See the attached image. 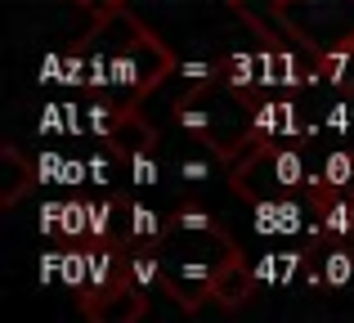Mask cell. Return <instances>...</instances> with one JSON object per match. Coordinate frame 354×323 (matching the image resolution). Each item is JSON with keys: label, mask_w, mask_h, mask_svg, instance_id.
<instances>
[{"label": "cell", "mask_w": 354, "mask_h": 323, "mask_svg": "<svg viewBox=\"0 0 354 323\" xmlns=\"http://www.w3.org/2000/svg\"><path fill=\"white\" fill-rule=\"evenodd\" d=\"M108 175H113V162L90 158V180H95V184H108Z\"/></svg>", "instance_id": "obj_17"}, {"label": "cell", "mask_w": 354, "mask_h": 323, "mask_svg": "<svg viewBox=\"0 0 354 323\" xmlns=\"http://www.w3.org/2000/svg\"><path fill=\"white\" fill-rule=\"evenodd\" d=\"M319 283H328V288H346V283H354V256L350 252H328L323 256V270H319Z\"/></svg>", "instance_id": "obj_14"}, {"label": "cell", "mask_w": 354, "mask_h": 323, "mask_svg": "<svg viewBox=\"0 0 354 323\" xmlns=\"http://www.w3.org/2000/svg\"><path fill=\"white\" fill-rule=\"evenodd\" d=\"M81 59H86V86L121 108H135L175 72V54L126 9L90 27Z\"/></svg>", "instance_id": "obj_1"}, {"label": "cell", "mask_w": 354, "mask_h": 323, "mask_svg": "<svg viewBox=\"0 0 354 323\" xmlns=\"http://www.w3.org/2000/svg\"><path fill=\"white\" fill-rule=\"evenodd\" d=\"M256 265H247L242 256H229L225 265H220V274H216V306H225V310H238L242 301L256 292Z\"/></svg>", "instance_id": "obj_8"}, {"label": "cell", "mask_w": 354, "mask_h": 323, "mask_svg": "<svg viewBox=\"0 0 354 323\" xmlns=\"http://www.w3.org/2000/svg\"><path fill=\"white\" fill-rule=\"evenodd\" d=\"M148 288H139L135 274H130V265H121V274L108 288L99 292H86L81 297V310H86L90 319H108V323H130V319H144L148 315V301H144Z\"/></svg>", "instance_id": "obj_6"}, {"label": "cell", "mask_w": 354, "mask_h": 323, "mask_svg": "<svg viewBox=\"0 0 354 323\" xmlns=\"http://www.w3.org/2000/svg\"><path fill=\"white\" fill-rule=\"evenodd\" d=\"M157 256H162V288L171 292V301L180 310H198L216 301V274L229 256H238V247L207 211H180L166 220Z\"/></svg>", "instance_id": "obj_2"}, {"label": "cell", "mask_w": 354, "mask_h": 323, "mask_svg": "<svg viewBox=\"0 0 354 323\" xmlns=\"http://www.w3.org/2000/svg\"><path fill=\"white\" fill-rule=\"evenodd\" d=\"M0 171H5L0 175V207H14V202L27 193V184L36 180V166L27 162L14 144H5V149H0Z\"/></svg>", "instance_id": "obj_9"}, {"label": "cell", "mask_w": 354, "mask_h": 323, "mask_svg": "<svg viewBox=\"0 0 354 323\" xmlns=\"http://www.w3.org/2000/svg\"><path fill=\"white\" fill-rule=\"evenodd\" d=\"M323 175H310L301 162V153L292 144H256L247 149V158L234 166L229 184L242 202H269V198H292V193H310Z\"/></svg>", "instance_id": "obj_5"}, {"label": "cell", "mask_w": 354, "mask_h": 323, "mask_svg": "<svg viewBox=\"0 0 354 323\" xmlns=\"http://www.w3.org/2000/svg\"><path fill=\"white\" fill-rule=\"evenodd\" d=\"M301 108L292 95H269L256 99V144H296L301 140Z\"/></svg>", "instance_id": "obj_7"}, {"label": "cell", "mask_w": 354, "mask_h": 323, "mask_svg": "<svg viewBox=\"0 0 354 323\" xmlns=\"http://www.w3.org/2000/svg\"><path fill=\"white\" fill-rule=\"evenodd\" d=\"M175 117L202 149L220 153V158H238V153L256 149V95L234 90L229 81H220V72L193 81V90L175 104Z\"/></svg>", "instance_id": "obj_3"}, {"label": "cell", "mask_w": 354, "mask_h": 323, "mask_svg": "<svg viewBox=\"0 0 354 323\" xmlns=\"http://www.w3.org/2000/svg\"><path fill=\"white\" fill-rule=\"evenodd\" d=\"M305 261H310L305 252H269V256L256 261V279L260 283H292Z\"/></svg>", "instance_id": "obj_12"}, {"label": "cell", "mask_w": 354, "mask_h": 323, "mask_svg": "<svg viewBox=\"0 0 354 323\" xmlns=\"http://www.w3.org/2000/svg\"><path fill=\"white\" fill-rule=\"evenodd\" d=\"M319 175H323V184H328V189H350V184H354V153H346V149L332 153V158L323 162Z\"/></svg>", "instance_id": "obj_15"}, {"label": "cell", "mask_w": 354, "mask_h": 323, "mask_svg": "<svg viewBox=\"0 0 354 323\" xmlns=\"http://www.w3.org/2000/svg\"><path fill=\"white\" fill-rule=\"evenodd\" d=\"M108 149H117L121 158H130V153H144V149H153V126L144 122V117L130 108L126 117L117 122V131L108 135Z\"/></svg>", "instance_id": "obj_11"}, {"label": "cell", "mask_w": 354, "mask_h": 323, "mask_svg": "<svg viewBox=\"0 0 354 323\" xmlns=\"http://www.w3.org/2000/svg\"><path fill=\"white\" fill-rule=\"evenodd\" d=\"M220 81H229L234 90H247V95H265V86H260V54H225V59L216 63Z\"/></svg>", "instance_id": "obj_10"}, {"label": "cell", "mask_w": 354, "mask_h": 323, "mask_svg": "<svg viewBox=\"0 0 354 323\" xmlns=\"http://www.w3.org/2000/svg\"><path fill=\"white\" fill-rule=\"evenodd\" d=\"M72 5L90 9L95 18H108V14H117V9H126V0H72Z\"/></svg>", "instance_id": "obj_16"}, {"label": "cell", "mask_w": 354, "mask_h": 323, "mask_svg": "<svg viewBox=\"0 0 354 323\" xmlns=\"http://www.w3.org/2000/svg\"><path fill=\"white\" fill-rule=\"evenodd\" d=\"M234 5H238V0H234Z\"/></svg>", "instance_id": "obj_18"}, {"label": "cell", "mask_w": 354, "mask_h": 323, "mask_svg": "<svg viewBox=\"0 0 354 323\" xmlns=\"http://www.w3.org/2000/svg\"><path fill=\"white\" fill-rule=\"evenodd\" d=\"M274 18L265 41H296L314 59L354 45V0H274Z\"/></svg>", "instance_id": "obj_4"}, {"label": "cell", "mask_w": 354, "mask_h": 323, "mask_svg": "<svg viewBox=\"0 0 354 323\" xmlns=\"http://www.w3.org/2000/svg\"><path fill=\"white\" fill-rule=\"evenodd\" d=\"M319 81H328V86H354V45L350 50L319 54Z\"/></svg>", "instance_id": "obj_13"}]
</instances>
